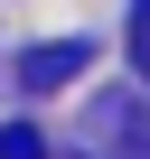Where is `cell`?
<instances>
[{
  "mask_svg": "<svg viewBox=\"0 0 150 159\" xmlns=\"http://www.w3.org/2000/svg\"><path fill=\"white\" fill-rule=\"evenodd\" d=\"M66 75H85V38H56V47H28V66H19V84H66Z\"/></svg>",
  "mask_w": 150,
  "mask_h": 159,
  "instance_id": "6da1fadb",
  "label": "cell"
},
{
  "mask_svg": "<svg viewBox=\"0 0 150 159\" xmlns=\"http://www.w3.org/2000/svg\"><path fill=\"white\" fill-rule=\"evenodd\" d=\"M131 56H141V75H150V0H131Z\"/></svg>",
  "mask_w": 150,
  "mask_h": 159,
  "instance_id": "3957f363",
  "label": "cell"
},
{
  "mask_svg": "<svg viewBox=\"0 0 150 159\" xmlns=\"http://www.w3.org/2000/svg\"><path fill=\"white\" fill-rule=\"evenodd\" d=\"M0 159H47V140H38V122H10V131H0Z\"/></svg>",
  "mask_w": 150,
  "mask_h": 159,
  "instance_id": "7a4b0ae2",
  "label": "cell"
}]
</instances>
